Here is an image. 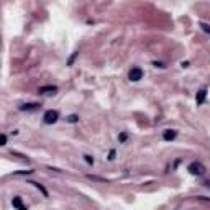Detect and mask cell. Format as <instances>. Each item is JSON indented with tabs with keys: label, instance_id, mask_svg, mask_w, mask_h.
I'll return each instance as SVG.
<instances>
[{
	"label": "cell",
	"instance_id": "6da1fadb",
	"mask_svg": "<svg viewBox=\"0 0 210 210\" xmlns=\"http://www.w3.org/2000/svg\"><path fill=\"white\" fill-rule=\"evenodd\" d=\"M187 171L191 172L192 176H202V174H205V166H204L202 162L195 161V162H191V164H189Z\"/></svg>",
	"mask_w": 210,
	"mask_h": 210
},
{
	"label": "cell",
	"instance_id": "7a4b0ae2",
	"mask_svg": "<svg viewBox=\"0 0 210 210\" xmlns=\"http://www.w3.org/2000/svg\"><path fill=\"white\" fill-rule=\"evenodd\" d=\"M57 117H59V113L56 112V110H48V112L44 113V123H48V125H52V123H56L57 122Z\"/></svg>",
	"mask_w": 210,
	"mask_h": 210
},
{
	"label": "cell",
	"instance_id": "3957f363",
	"mask_svg": "<svg viewBox=\"0 0 210 210\" xmlns=\"http://www.w3.org/2000/svg\"><path fill=\"white\" fill-rule=\"evenodd\" d=\"M128 77H130V81H133V82H136V81H140V79L143 77V71H141L140 67H133V69L130 71V74H128Z\"/></svg>",
	"mask_w": 210,
	"mask_h": 210
},
{
	"label": "cell",
	"instance_id": "277c9868",
	"mask_svg": "<svg viewBox=\"0 0 210 210\" xmlns=\"http://www.w3.org/2000/svg\"><path fill=\"white\" fill-rule=\"evenodd\" d=\"M176 136H177V131H174V130H166L164 135H162V138H164L166 141H172Z\"/></svg>",
	"mask_w": 210,
	"mask_h": 210
},
{
	"label": "cell",
	"instance_id": "5b68a950",
	"mask_svg": "<svg viewBox=\"0 0 210 210\" xmlns=\"http://www.w3.org/2000/svg\"><path fill=\"white\" fill-rule=\"evenodd\" d=\"M57 90L56 86H44V87H40V94H54Z\"/></svg>",
	"mask_w": 210,
	"mask_h": 210
},
{
	"label": "cell",
	"instance_id": "8992f818",
	"mask_svg": "<svg viewBox=\"0 0 210 210\" xmlns=\"http://www.w3.org/2000/svg\"><path fill=\"white\" fill-rule=\"evenodd\" d=\"M205 95H207V90H205V89L199 90V94H197V103H204V100H205Z\"/></svg>",
	"mask_w": 210,
	"mask_h": 210
},
{
	"label": "cell",
	"instance_id": "52a82bcc",
	"mask_svg": "<svg viewBox=\"0 0 210 210\" xmlns=\"http://www.w3.org/2000/svg\"><path fill=\"white\" fill-rule=\"evenodd\" d=\"M40 105L38 103H25V105H22V107H20V110H35V108H38Z\"/></svg>",
	"mask_w": 210,
	"mask_h": 210
},
{
	"label": "cell",
	"instance_id": "ba28073f",
	"mask_svg": "<svg viewBox=\"0 0 210 210\" xmlns=\"http://www.w3.org/2000/svg\"><path fill=\"white\" fill-rule=\"evenodd\" d=\"M30 184H33V186H35L36 189H40V191L43 192V195H44V197H48V191H46V189H44L43 186H41V184H38V182H30Z\"/></svg>",
	"mask_w": 210,
	"mask_h": 210
},
{
	"label": "cell",
	"instance_id": "9c48e42d",
	"mask_svg": "<svg viewBox=\"0 0 210 210\" xmlns=\"http://www.w3.org/2000/svg\"><path fill=\"white\" fill-rule=\"evenodd\" d=\"M13 205L18 207V208L23 207V205H22V199H20V197H15V199H13Z\"/></svg>",
	"mask_w": 210,
	"mask_h": 210
},
{
	"label": "cell",
	"instance_id": "30bf717a",
	"mask_svg": "<svg viewBox=\"0 0 210 210\" xmlns=\"http://www.w3.org/2000/svg\"><path fill=\"white\" fill-rule=\"evenodd\" d=\"M67 120H69V122H71V123H76V122H77V120H79V117H77V115H71V117H69V118H67Z\"/></svg>",
	"mask_w": 210,
	"mask_h": 210
},
{
	"label": "cell",
	"instance_id": "8fae6325",
	"mask_svg": "<svg viewBox=\"0 0 210 210\" xmlns=\"http://www.w3.org/2000/svg\"><path fill=\"white\" fill-rule=\"evenodd\" d=\"M84 158H86V161L89 162V164H94V158L92 156H84Z\"/></svg>",
	"mask_w": 210,
	"mask_h": 210
},
{
	"label": "cell",
	"instance_id": "7c38bea8",
	"mask_svg": "<svg viewBox=\"0 0 210 210\" xmlns=\"http://www.w3.org/2000/svg\"><path fill=\"white\" fill-rule=\"evenodd\" d=\"M108 159H110V161H113V159H115V149H112V151H110V154H108Z\"/></svg>",
	"mask_w": 210,
	"mask_h": 210
},
{
	"label": "cell",
	"instance_id": "4fadbf2b",
	"mask_svg": "<svg viewBox=\"0 0 210 210\" xmlns=\"http://www.w3.org/2000/svg\"><path fill=\"white\" fill-rule=\"evenodd\" d=\"M202 30H204V31H207V33H208V31H210V26H208V25H205V23H202Z\"/></svg>",
	"mask_w": 210,
	"mask_h": 210
},
{
	"label": "cell",
	"instance_id": "5bb4252c",
	"mask_svg": "<svg viewBox=\"0 0 210 210\" xmlns=\"http://www.w3.org/2000/svg\"><path fill=\"white\" fill-rule=\"evenodd\" d=\"M3 145H7V136H5V135H2V146Z\"/></svg>",
	"mask_w": 210,
	"mask_h": 210
},
{
	"label": "cell",
	"instance_id": "9a60e30c",
	"mask_svg": "<svg viewBox=\"0 0 210 210\" xmlns=\"http://www.w3.org/2000/svg\"><path fill=\"white\" fill-rule=\"evenodd\" d=\"M76 56H77V52H74V54H72V57H71V59H69V64H72V61L76 59Z\"/></svg>",
	"mask_w": 210,
	"mask_h": 210
},
{
	"label": "cell",
	"instance_id": "2e32d148",
	"mask_svg": "<svg viewBox=\"0 0 210 210\" xmlns=\"http://www.w3.org/2000/svg\"><path fill=\"white\" fill-rule=\"evenodd\" d=\"M120 140H122V141H125V140H127V135H125V133H122V135H120Z\"/></svg>",
	"mask_w": 210,
	"mask_h": 210
},
{
	"label": "cell",
	"instance_id": "e0dca14e",
	"mask_svg": "<svg viewBox=\"0 0 210 210\" xmlns=\"http://www.w3.org/2000/svg\"><path fill=\"white\" fill-rule=\"evenodd\" d=\"M18 210H26V207H20Z\"/></svg>",
	"mask_w": 210,
	"mask_h": 210
}]
</instances>
